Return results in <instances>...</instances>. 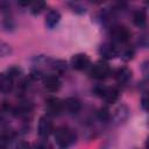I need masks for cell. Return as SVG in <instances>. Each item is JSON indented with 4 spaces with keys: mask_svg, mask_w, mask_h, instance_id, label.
Listing matches in <instances>:
<instances>
[{
    "mask_svg": "<svg viewBox=\"0 0 149 149\" xmlns=\"http://www.w3.org/2000/svg\"><path fill=\"white\" fill-rule=\"evenodd\" d=\"M55 140L61 149H65L74 141V133L68 127H58L55 132Z\"/></svg>",
    "mask_w": 149,
    "mask_h": 149,
    "instance_id": "cell-1",
    "label": "cell"
},
{
    "mask_svg": "<svg viewBox=\"0 0 149 149\" xmlns=\"http://www.w3.org/2000/svg\"><path fill=\"white\" fill-rule=\"evenodd\" d=\"M94 92L101 97L108 104H114L119 99V91L115 87H109V86H98L94 88Z\"/></svg>",
    "mask_w": 149,
    "mask_h": 149,
    "instance_id": "cell-2",
    "label": "cell"
},
{
    "mask_svg": "<svg viewBox=\"0 0 149 149\" xmlns=\"http://www.w3.org/2000/svg\"><path fill=\"white\" fill-rule=\"evenodd\" d=\"M109 73H111L109 65H108L107 63H105V62H97V63L92 66V69H91V71H90V74H91L93 78H95V79H104V78H106Z\"/></svg>",
    "mask_w": 149,
    "mask_h": 149,
    "instance_id": "cell-3",
    "label": "cell"
},
{
    "mask_svg": "<svg viewBox=\"0 0 149 149\" xmlns=\"http://www.w3.org/2000/svg\"><path fill=\"white\" fill-rule=\"evenodd\" d=\"M37 130H38V135L43 139L48 137L54 132V123H52L51 119L48 115H44L40 119Z\"/></svg>",
    "mask_w": 149,
    "mask_h": 149,
    "instance_id": "cell-4",
    "label": "cell"
},
{
    "mask_svg": "<svg viewBox=\"0 0 149 149\" xmlns=\"http://www.w3.org/2000/svg\"><path fill=\"white\" fill-rule=\"evenodd\" d=\"M111 35L118 42H127L130 37V31L125 26H114L111 30Z\"/></svg>",
    "mask_w": 149,
    "mask_h": 149,
    "instance_id": "cell-5",
    "label": "cell"
},
{
    "mask_svg": "<svg viewBox=\"0 0 149 149\" xmlns=\"http://www.w3.org/2000/svg\"><path fill=\"white\" fill-rule=\"evenodd\" d=\"M71 65L76 70H84L90 65V57L86 54H76L71 58Z\"/></svg>",
    "mask_w": 149,
    "mask_h": 149,
    "instance_id": "cell-6",
    "label": "cell"
},
{
    "mask_svg": "<svg viewBox=\"0 0 149 149\" xmlns=\"http://www.w3.org/2000/svg\"><path fill=\"white\" fill-rule=\"evenodd\" d=\"M14 86V78L9 72H1L0 73V92L8 93L13 90Z\"/></svg>",
    "mask_w": 149,
    "mask_h": 149,
    "instance_id": "cell-7",
    "label": "cell"
},
{
    "mask_svg": "<svg viewBox=\"0 0 149 149\" xmlns=\"http://www.w3.org/2000/svg\"><path fill=\"white\" fill-rule=\"evenodd\" d=\"M45 108L48 111L49 114H52V115H57L62 112L63 109V102L58 99V98H55V97H50L47 99L45 101Z\"/></svg>",
    "mask_w": 149,
    "mask_h": 149,
    "instance_id": "cell-8",
    "label": "cell"
},
{
    "mask_svg": "<svg viewBox=\"0 0 149 149\" xmlns=\"http://www.w3.org/2000/svg\"><path fill=\"white\" fill-rule=\"evenodd\" d=\"M43 86L49 92H56L61 88V80L57 76H47L43 80Z\"/></svg>",
    "mask_w": 149,
    "mask_h": 149,
    "instance_id": "cell-9",
    "label": "cell"
},
{
    "mask_svg": "<svg viewBox=\"0 0 149 149\" xmlns=\"http://www.w3.org/2000/svg\"><path fill=\"white\" fill-rule=\"evenodd\" d=\"M100 54L105 57V58H115L118 55H119V51L116 49V47H114L113 44L111 43H105L100 47Z\"/></svg>",
    "mask_w": 149,
    "mask_h": 149,
    "instance_id": "cell-10",
    "label": "cell"
},
{
    "mask_svg": "<svg viewBox=\"0 0 149 149\" xmlns=\"http://www.w3.org/2000/svg\"><path fill=\"white\" fill-rule=\"evenodd\" d=\"M132 78V71L128 68H120L115 72V79L120 84H126Z\"/></svg>",
    "mask_w": 149,
    "mask_h": 149,
    "instance_id": "cell-11",
    "label": "cell"
},
{
    "mask_svg": "<svg viewBox=\"0 0 149 149\" xmlns=\"http://www.w3.org/2000/svg\"><path fill=\"white\" fill-rule=\"evenodd\" d=\"M61 20V14L57 10H50L45 16V24L49 28H54Z\"/></svg>",
    "mask_w": 149,
    "mask_h": 149,
    "instance_id": "cell-12",
    "label": "cell"
},
{
    "mask_svg": "<svg viewBox=\"0 0 149 149\" xmlns=\"http://www.w3.org/2000/svg\"><path fill=\"white\" fill-rule=\"evenodd\" d=\"M63 106H65V108H66L70 113H77V112L80 109V107H81L80 101H79L78 99H76V98H68V99L64 101Z\"/></svg>",
    "mask_w": 149,
    "mask_h": 149,
    "instance_id": "cell-13",
    "label": "cell"
},
{
    "mask_svg": "<svg viewBox=\"0 0 149 149\" xmlns=\"http://www.w3.org/2000/svg\"><path fill=\"white\" fill-rule=\"evenodd\" d=\"M133 22L137 27H143L147 22V15L144 10H136L133 15Z\"/></svg>",
    "mask_w": 149,
    "mask_h": 149,
    "instance_id": "cell-14",
    "label": "cell"
},
{
    "mask_svg": "<svg viewBox=\"0 0 149 149\" xmlns=\"http://www.w3.org/2000/svg\"><path fill=\"white\" fill-rule=\"evenodd\" d=\"M45 7V2L43 1H35V2H31L30 3V12L31 14H40Z\"/></svg>",
    "mask_w": 149,
    "mask_h": 149,
    "instance_id": "cell-15",
    "label": "cell"
},
{
    "mask_svg": "<svg viewBox=\"0 0 149 149\" xmlns=\"http://www.w3.org/2000/svg\"><path fill=\"white\" fill-rule=\"evenodd\" d=\"M98 118L100 119V120H102V121H106V120H108L109 119V116H111V113H109V109L107 108V107H102V108H100L99 111H98Z\"/></svg>",
    "mask_w": 149,
    "mask_h": 149,
    "instance_id": "cell-16",
    "label": "cell"
},
{
    "mask_svg": "<svg viewBox=\"0 0 149 149\" xmlns=\"http://www.w3.org/2000/svg\"><path fill=\"white\" fill-rule=\"evenodd\" d=\"M9 142V136L8 135H0V148H5Z\"/></svg>",
    "mask_w": 149,
    "mask_h": 149,
    "instance_id": "cell-17",
    "label": "cell"
},
{
    "mask_svg": "<svg viewBox=\"0 0 149 149\" xmlns=\"http://www.w3.org/2000/svg\"><path fill=\"white\" fill-rule=\"evenodd\" d=\"M10 51V49L8 48V45L7 44H5V43H2V42H0V55L2 56V55H6V54H8Z\"/></svg>",
    "mask_w": 149,
    "mask_h": 149,
    "instance_id": "cell-18",
    "label": "cell"
},
{
    "mask_svg": "<svg viewBox=\"0 0 149 149\" xmlns=\"http://www.w3.org/2000/svg\"><path fill=\"white\" fill-rule=\"evenodd\" d=\"M15 149H31V146H30L28 142L22 141V142H20V143L16 146V148H15Z\"/></svg>",
    "mask_w": 149,
    "mask_h": 149,
    "instance_id": "cell-19",
    "label": "cell"
},
{
    "mask_svg": "<svg viewBox=\"0 0 149 149\" xmlns=\"http://www.w3.org/2000/svg\"><path fill=\"white\" fill-rule=\"evenodd\" d=\"M142 107H143V109H147V98L146 97H143V99H142Z\"/></svg>",
    "mask_w": 149,
    "mask_h": 149,
    "instance_id": "cell-20",
    "label": "cell"
}]
</instances>
